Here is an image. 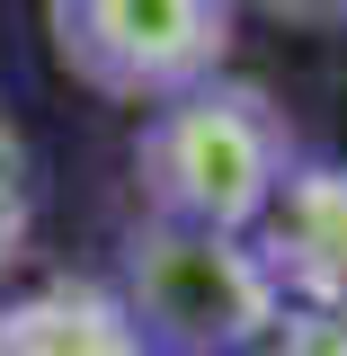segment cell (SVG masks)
I'll list each match as a JSON object with an SVG mask.
<instances>
[{"mask_svg": "<svg viewBox=\"0 0 347 356\" xmlns=\"http://www.w3.org/2000/svg\"><path fill=\"white\" fill-rule=\"evenodd\" d=\"M143 170L161 187V205H178L205 232H232L241 214H259L267 170H276V134L259 125L250 98H214V89H187L170 116L143 143Z\"/></svg>", "mask_w": 347, "mask_h": 356, "instance_id": "2", "label": "cell"}, {"mask_svg": "<svg viewBox=\"0 0 347 356\" xmlns=\"http://www.w3.org/2000/svg\"><path fill=\"white\" fill-rule=\"evenodd\" d=\"M45 36L98 98H187L232 44V0H45Z\"/></svg>", "mask_w": 347, "mask_h": 356, "instance_id": "1", "label": "cell"}, {"mask_svg": "<svg viewBox=\"0 0 347 356\" xmlns=\"http://www.w3.org/2000/svg\"><path fill=\"white\" fill-rule=\"evenodd\" d=\"M27 222H36V178H27V143H18V125L0 116V267L18 259Z\"/></svg>", "mask_w": 347, "mask_h": 356, "instance_id": "4", "label": "cell"}, {"mask_svg": "<svg viewBox=\"0 0 347 356\" xmlns=\"http://www.w3.org/2000/svg\"><path fill=\"white\" fill-rule=\"evenodd\" d=\"M0 356H134L107 303H27L0 321Z\"/></svg>", "mask_w": 347, "mask_h": 356, "instance_id": "3", "label": "cell"}]
</instances>
